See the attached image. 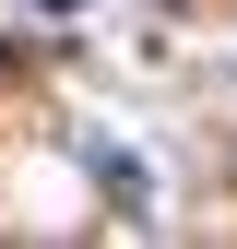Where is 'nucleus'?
Masks as SVG:
<instances>
[{
	"mask_svg": "<svg viewBox=\"0 0 237 249\" xmlns=\"http://www.w3.org/2000/svg\"><path fill=\"white\" fill-rule=\"evenodd\" d=\"M36 12H83V0H36Z\"/></svg>",
	"mask_w": 237,
	"mask_h": 249,
	"instance_id": "1",
	"label": "nucleus"
}]
</instances>
